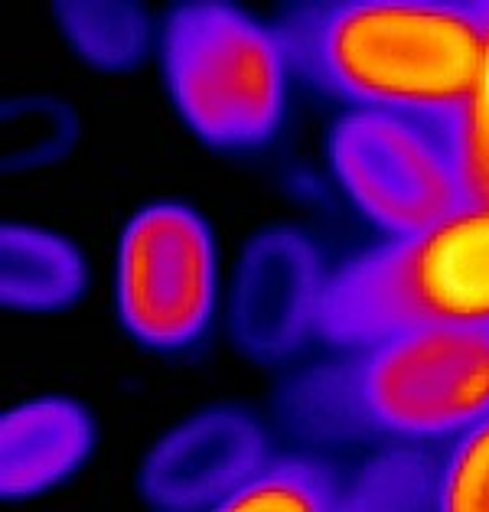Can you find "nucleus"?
<instances>
[{
	"instance_id": "f8f14e48",
	"label": "nucleus",
	"mask_w": 489,
	"mask_h": 512,
	"mask_svg": "<svg viewBox=\"0 0 489 512\" xmlns=\"http://www.w3.org/2000/svg\"><path fill=\"white\" fill-rule=\"evenodd\" d=\"M59 27L85 62L105 72H128L147 56L150 23L137 4H56Z\"/></svg>"
},
{
	"instance_id": "39448f33",
	"label": "nucleus",
	"mask_w": 489,
	"mask_h": 512,
	"mask_svg": "<svg viewBox=\"0 0 489 512\" xmlns=\"http://www.w3.org/2000/svg\"><path fill=\"white\" fill-rule=\"evenodd\" d=\"M330 167L353 206L388 235L421 232L467 206L447 124L353 108L330 134Z\"/></svg>"
},
{
	"instance_id": "4468645a",
	"label": "nucleus",
	"mask_w": 489,
	"mask_h": 512,
	"mask_svg": "<svg viewBox=\"0 0 489 512\" xmlns=\"http://www.w3.org/2000/svg\"><path fill=\"white\" fill-rule=\"evenodd\" d=\"M437 470H431L418 454L395 451L369 464L359 483L343 493L340 509H408L431 499L434 506Z\"/></svg>"
},
{
	"instance_id": "7ed1b4c3",
	"label": "nucleus",
	"mask_w": 489,
	"mask_h": 512,
	"mask_svg": "<svg viewBox=\"0 0 489 512\" xmlns=\"http://www.w3.org/2000/svg\"><path fill=\"white\" fill-rule=\"evenodd\" d=\"M421 327H489V206L392 235L326 274L317 336L356 349Z\"/></svg>"
},
{
	"instance_id": "1a4fd4ad",
	"label": "nucleus",
	"mask_w": 489,
	"mask_h": 512,
	"mask_svg": "<svg viewBox=\"0 0 489 512\" xmlns=\"http://www.w3.org/2000/svg\"><path fill=\"white\" fill-rule=\"evenodd\" d=\"M95 424L69 398H36L0 421V490L33 496L66 480L92 451Z\"/></svg>"
},
{
	"instance_id": "2eb2a0df",
	"label": "nucleus",
	"mask_w": 489,
	"mask_h": 512,
	"mask_svg": "<svg viewBox=\"0 0 489 512\" xmlns=\"http://www.w3.org/2000/svg\"><path fill=\"white\" fill-rule=\"evenodd\" d=\"M454 151L470 206H489V40L476 85L454 121Z\"/></svg>"
},
{
	"instance_id": "f257e3e1",
	"label": "nucleus",
	"mask_w": 489,
	"mask_h": 512,
	"mask_svg": "<svg viewBox=\"0 0 489 512\" xmlns=\"http://www.w3.org/2000/svg\"><path fill=\"white\" fill-rule=\"evenodd\" d=\"M287 62L356 111L454 128L489 40V0H326L287 7Z\"/></svg>"
},
{
	"instance_id": "9d476101",
	"label": "nucleus",
	"mask_w": 489,
	"mask_h": 512,
	"mask_svg": "<svg viewBox=\"0 0 489 512\" xmlns=\"http://www.w3.org/2000/svg\"><path fill=\"white\" fill-rule=\"evenodd\" d=\"M0 297L17 310H62L85 287L79 248L56 232L4 226L0 235Z\"/></svg>"
},
{
	"instance_id": "ddd939ff",
	"label": "nucleus",
	"mask_w": 489,
	"mask_h": 512,
	"mask_svg": "<svg viewBox=\"0 0 489 512\" xmlns=\"http://www.w3.org/2000/svg\"><path fill=\"white\" fill-rule=\"evenodd\" d=\"M434 509L489 512V411L463 428L434 483Z\"/></svg>"
},
{
	"instance_id": "9b49d317",
	"label": "nucleus",
	"mask_w": 489,
	"mask_h": 512,
	"mask_svg": "<svg viewBox=\"0 0 489 512\" xmlns=\"http://www.w3.org/2000/svg\"><path fill=\"white\" fill-rule=\"evenodd\" d=\"M343 490L336 473L310 457H265L219 503V512H330Z\"/></svg>"
},
{
	"instance_id": "6e6552de",
	"label": "nucleus",
	"mask_w": 489,
	"mask_h": 512,
	"mask_svg": "<svg viewBox=\"0 0 489 512\" xmlns=\"http://www.w3.org/2000/svg\"><path fill=\"white\" fill-rule=\"evenodd\" d=\"M265 457L258 421L235 408H212L160 437L141 467V490L163 509H219Z\"/></svg>"
},
{
	"instance_id": "f03ea898",
	"label": "nucleus",
	"mask_w": 489,
	"mask_h": 512,
	"mask_svg": "<svg viewBox=\"0 0 489 512\" xmlns=\"http://www.w3.org/2000/svg\"><path fill=\"white\" fill-rule=\"evenodd\" d=\"M287 411L310 434L431 441L489 411V327H421L300 376Z\"/></svg>"
},
{
	"instance_id": "423d86ee",
	"label": "nucleus",
	"mask_w": 489,
	"mask_h": 512,
	"mask_svg": "<svg viewBox=\"0 0 489 512\" xmlns=\"http://www.w3.org/2000/svg\"><path fill=\"white\" fill-rule=\"evenodd\" d=\"M118 317L150 349H180L206 330L216 301V248L206 219L154 203L128 222L115 271Z\"/></svg>"
},
{
	"instance_id": "0eeeda50",
	"label": "nucleus",
	"mask_w": 489,
	"mask_h": 512,
	"mask_svg": "<svg viewBox=\"0 0 489 512\" xmlns=\"http://www.w3.org/2000/svg\"><path fill=\"white\" fill-rule=\"evenodd\" d=\"M326 274L317 248L294 229L261 232L235 274L229 330L252 359H284L317 333Z\"/></svg>"
},
{
	"instance_id": "20e7f679",
	"label": "nucleus",
	"mask_w": 489,
	"mask_h": 512,
	"mask_svg": "<svg viewBox=\"0 0 489 512\" xmlns=\"http://www.w3.org/2000/svg\"><path fill=\"white\" fill-rule=\"evenodd\" d=\"M284 43L242 7L180 4L163 23V79L183 121L216 147H255L278 131Z\"/></svg>"
}]
</instances>
